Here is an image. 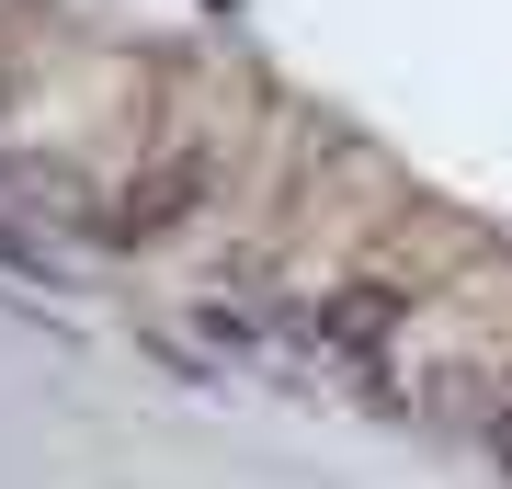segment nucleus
Here are the masks:
<instances>
[{"label":"nucleus","instance_id":"obj_1","mask_svg":"<svg viewBox=\"0 0 512 489\" xmlns=\"http://www.w3.org/2000/svg\"><path fill=\"white\" fill-rule=\"evenodd\" d=\"M205 205V148H171V160H148L126 194H114V239H160V228H183Z\"/></svg>","mask_w":512,"mask_h":489},{"label":"nucleus","instance_id":"obj_2","mask_svg":"<svg viewBox=\"0 0 512 489\" xmlns=\"http://www.w3.org/2000/svg\"><path fill=\"white\" fill-rule=\"evenodd\" d=\"M319 330L365 353V342H387V330H399V296H387V285H353V296H330V308H319Z\"/></svg>","mask_w":512,"mask_h":489},{"label":"nucleus","instance_id":"obj_3","mask_svg":"<svg viewBox=\"0 0 512 489\" xmlns=\"http://www.w3.org/2000/svg\"><path fill=\"white\" fill-rule=\"evenodd\" d=\"M478 444H490V467H501V489H512V399H501L490 421H478Z\"/></svg>","mask_w":512,"mask_h":489}]
</instances>
